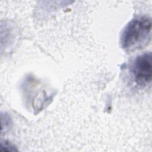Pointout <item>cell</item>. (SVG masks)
Returning a JSON list of instances; mask_svg holds the SVG:
<instances>
[{
  "mask_svg": "<svg viewBox=\"0 0 152 152\" xmlns=\"http://www.w3.org/2000/svg\"><path fill=\"white\" fill-rule=\"evenodd\" d=\"M151 20L145 16L133 18L126 26L121 37L122 48L132 51L145 46L150 40Z\"/></svg>",
  "mask_w": 152,
  "mask_h": 152,
  "instance_id": "1",
  "label": "cell"
},
{
  "mask_svg": "<svg viewBox=\"0 0 152 152\" xmlns=\"http://www.w3.org/2000/svg\"><path fill=\"white\" fill-rule=\"evenodd\" d=\"M131 72L136 84L144 87L150 84L152 75L151 54L144 53L136 57L133 62Z\"/></svg>",
  "mask_w": 152,
  "mask_h": 152,
  "instance_id": "2",
  "label": "cell"
}]
</instances>
